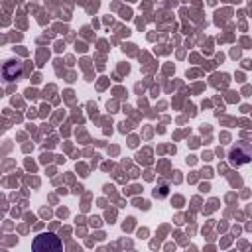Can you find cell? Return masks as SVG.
Returning a JSON list of instances; mask_svg holds the SVG:
<instances>
[{"label":"cell","instance_id":"277c9868","mask_svg":"<svg viewBox=\"0 0 252 252\" xmlns=\"http://www.w3.org/2000/svg\"><path fill=\"white\" fill-rule=\"evenodd\" d=\"M165 195H167V185H165V183H161V185H159V189H156V191H154V197L161 199V197H165Z\"/></svg>","mask_w":252,"mask_h":252},{"label":"cell","instance_id":"6da1fadb","mask_svg":"<svg viewBox=\"0 0 252 252\" xmlns=\"http://www.w3.org/2000/svg\"><path fill=\"white\" fill-rule=\"evenodd\" d=\"M228 161L236 167L252 161V146L248 142H236L228 152Z\"/></svg>","mask_w":252,"mask_h":252},{"label":"cell","instance_id":"3957f363","mask_svg":"<svg viewBox=\"0 0 252 252\" xmlns=\"http://www.w3.org/2000/svg\"><path fill=\"white\" fill-rule=\"evenodd\" d=\"M22 69H24V65H22L20 59H10V61H6V63H4V69H2L4 79H6V81H16V79L22 75Z\"/></svg>","mask_w":252,"mask_h":252},{"label":"cell","instance_id":"7a4b0ae2","mask_svg":"<svg viewBox=\"0 0 252 252\" xmlns=\"http://www.w3.org/2000/svg\"><path fill=\"white\" fill-rule=\"evenodd\" d=\"M61 240L55 234H41L35 236L33 240V250L35 252H49V250H61Z\"/></svg>","mask_w":252,"mask_h":252}]
</instances>
